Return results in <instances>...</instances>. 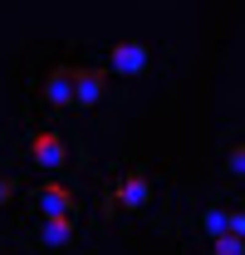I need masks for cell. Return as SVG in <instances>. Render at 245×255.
<instances>
[{"label": "cell", "instance_id": "cell-7", "mask_svg": "<svg viewBox=\"0 0 245 255\" xmlns=\"http://www.w3.org/2000/svg\"><path fill=\"white\" fill-rule=\"evenodd\" d=\"M79 236V221L74 216H44V226H39V241L44 246H69Z\"/></svg>", "mask_w": 245, "mask_h": 255}, {"label": "cell", "instance_id": "cell-9", "mask_svg": "<svg viewBox=\"0 0 245 255\" xmlns=\"http://www.w3.org/2000/svg\"><path fill=\"white\" fill-rule=\"evenodd\" d=\"M216 255H245L241 236H216Z\"/></svg>", "mask_w": 245, "mask_h": 255}, {"label": "cell", "instance_id": "cell-10", "mask_svg": "<svg viewBox=\"0 0 245 255\" xmlns=\"http://www.w3.org/2000/svg\"><path fill=\"white\" fill-rule=\"evenodd\" d=\"M226 167H231V177H241V172H245V152H241V147H231V162H226Z\"/></svg>", "mask_w": 245, "mask_h": 255}, {"label": "cell", "instance_id": "cell-3", "mask_svg": "<svg viewBox=\"0 0 245 255\" xmlns=\"http://www.w3.org/2000/svg\"><path fill=\"white\" fill-rule=\"evenodd\" d=\"M108 69L113 74H142L147 64H152V49L147 44H137V39H127V44H113V54H108Z\"/></svg>", "mask_w": 245, "mask_h": 255}, {"label": "cell", "instance_id": "cell-6", "mask_svg": "<svg viewBox=\"0 0 245 255\" xmlns=\"http://www.w3.org/2000/svg\"><path fill=\"white\" fill-rule=\"evenodd\" d=\"M44 98H49L54 108H74V69H54V74L44 79Z\"/></svg>", "mask_w": 245, "mask_h": 255}, {"label": "cell", "instance_id": "cell-2", "mask_svg": "<svg viewBox=\"0 0 245 255\" xmlns=\"http://www.w3.org/2000/svg\"><path fill=\"white\" fill-rule=\"evenodd\" d=\"M25 152H30V157L39 162V167H49V172H59V167H64V157H69L64 137H59V132H49V128H44V132H30Z\"/></svg>", "mask_w": 245, "mask_h": 255}, {"label": "cell", "instance_id": "cell-5", "mask_svg": "<svg viewBox=\"0 0 245 255\" xmlns=\"http://www.w3.org/2000/svg\"><path fill=\"white\" fill-rule=\"evenodd\" d=\"M39 211H44V216H79V201H74V191H64L59 182H44V187H39Z\"/></svg>", "mask_w": 245, "mask_h": 255}, {"label": "cell", "instance_id": "cell-11", "mask_svg": "<svg viewBox=\"0 0 245 255\" xmlns=\"http://www.w3.org/2000/svg\"><path fill=\"white\" fill-rule=\"evenodd\" d=\"M10 196H15V177H0V206H5Z\"/></svg>", "mask_w": 245, "mask_h": 255}, {"label": "cell", "instance_id": "cell-1", "mask_svg": "<svg viewBox=\"0 0 245 255\" xmlns=\"http://www.w3.org/2000/svg\"><path fill=\"white\" fill-rule=\"evenodd\" d=\"M103 89H108V69H98V64H79L74 69V103L79 108L103 103Z\"/></svg>", "mask_w": 245, "mask_h": 255}, {"label": "cell", "instance_id": "cell-8", "mask_svg": "<svg viewBox=\"0 0 245 255\" xmlns=\"http://www.w3.org/2000/svg\"><path fill=\"white\" fill-rule=\"evenodd\" d=\"M201 231H206V236H226V211H206V216H201Z\"/></svg>", "mask_w": 245, "mask_h": 255}, {"label": "cell", "instance_id": "cell-4", "mask_svg": "<svg viewBox=\"0 0 245 255\" xmlns=\"http://www.w3.org/2000/svg\"><path fill=\"white\" fill-rule=\"evenodd\" d=\"M118 201L127 206V211H142V206L152 201V177H147L142 167H132V172L122 177V187H118Z\"/></svg>", "mask_w": 245, "mask_h": 255}]
</instances>
